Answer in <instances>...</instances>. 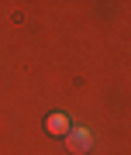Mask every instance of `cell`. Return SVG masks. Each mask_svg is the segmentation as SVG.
Returning a JSON list of instances; mask_svg holds the SVG:
<instances>
[{
    "label": "cell",
    "mask_w": 131,
    "mask_h": 155,
    "mask_svg": "<svg viewBox=\"0 0 131 155\" xmlns=\"http://www.w3.org/2000/svg\"><path fill=\"white\" fill-rule=\"evenodd\" d=\"M93 145V134L86 131V127H69L66 131V148H69L72 155H86Z\"/></svg>",
    "instance_id": "obj_1"
},
{
    "label": "cell",
    "mask_w": 131,
    "mask_h": 155,
    "mask_svg": "<svg viewBox=\"0 0 131 155\" xmlns=\"http://www.w3.org/2000/svg\"><path fill=\"white\" fill-rule=\"evenodd\" d=\"M69 117H66L62 110H52L49 117H45V131H49V134H62V138H66V131H69Z\"/></svg>",
    "instance_id": "obj_2"
}]
</instances>
